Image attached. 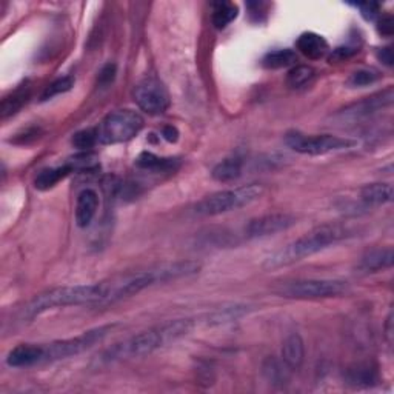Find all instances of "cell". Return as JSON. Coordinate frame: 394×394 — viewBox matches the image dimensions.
Returning <instances> with one entry per match:
<instances>
[{
  "mask_svg": "<svg viewBox=\"0 0 394 394\" xmlns=\"http://www.w3.org/2000/svg\"><path fill=\"white\" fill-rule=\"evenodd\" d=\"M316 76V71L308 65H298L294 67L288 74H286V84L290 88H303L307 86Z\"/></svg>",
  "mask_w": 394,
  "mask_h": 394,
  "instance_id": "28",
  "label": "cell"
},
{
  "mask_svg": "<svg viewBox=\"0 0 394 394\" xmlns=\"http://www.w3.org/2000/svg\"><path fill=\"white\" fill-rule=\"evenodd\" d=\"M361 199L368 207H381L393 201L391 184H371L365 185L361 190Z\"/></svg>",
  "mask_w": 394,
  "mask_h": 394,
  "instance_id": "19",
  "label": "cell"
},
{
  "mask_svg": "<svg viewBox=\"0 0 394 394\" xmlns=\"http://www.w3.org/2000/svg\"><path fill=\"white\" fill-rule=\"evenodd\" d=\"M43 362V345L23 344L13 348L6 357V364L13 368H25Z\"/></svg>",
  "mask_w": 394,
  "mask_h": 394,
  "instance_id": "16",
  "label": "cell"
},
{
  "mask_svg": "<svg viewBox=\"0 0 394 394\" xmlns=\"http://www.w3.org/2000/svg\"><path fill=\"white\" fill-rule=\"evenodd\" d=\"M194 324L190 319H177L167 322V324L151 328L148 331L133 336L123 342L113 345L110 350H106L102 356V361L114 362L122 359H130V357H142L151 354L159 350L169 342L186 336L193 330Z\"/></svg>",
  "mask_w": 394,
  "mask_h": 394,
  "instance_id": "3",
  "label": "cell"
},
{
  "mask_svg": "<svg viewBox=\"0 0 394 394\" xmlns=\"http://www.w3.org/2000/svg\"><path fill=\"white\" fill-rule=\"evenodd\" d=\"M378 59L382 62L383 65L387 67H393L394 64V55H393V48L391 47H383L378 51Z\"/></svg>",
  "mask_w": 394,
  "mask_h": 394,
  "instance_id": "37",
  "label": "cell"
},
{
  "mask_svg": "<svg viewBox=\"0 0 394 394\" xmlns=\"http://www.w3.org/2000/svg\"><path fill=\"white\" fill-rule=\"evenodd\" d=\"M378 381L379 371L373 362H357L345 370V382L353 388H368Z\"/></svg>",
  "mask_w": 394,
  "mask_h": 394,
  "instance_id": "13",
  "label": "cell"
},
{
  "mask_svg": "<svg viewBox=\"0 0 394 394\" xmlns=\"http://www.w3.org/2000/svg\"><path fill=\"white\" fill-rule=\"evenodd\" d=\"M113 328L114 325H103V327L85 331V333L76 337L56 340V342L43 345V362L67 359V357L84 353L89 350L91 347H94L96 344L101 342V340H103L106 336H108V333Z\"/></svg>",
  "mask_w": 394,
  "mask_h": 394,
  "instance_id": "9",
  "label": "cell"
},
{
  "mask_svg": "<svg viewBox=\"0 0 394 394\" xmlns=\"http://www.w3.org/2000/svg\"><path fill=\"white\" fill-rule=\"evenodd\" d=\"M136 165L142 169H147V171H153V173H171L179 167V160L159 157L153 153L145 151V153L139 154V157L136 159Z\"/></svg>",
  "mask_w": 394,
  "mask_h": 394,
  "instance_id": "20",
  "label": "cell"
},
{
  "mask_svg": "<svg viewBox=\"0 0 394 394\" xmlns=\"http://www.w3.org/2000/svg\"><path fill=\"white\" fill-rule=\"evenodd\" d=\"M73 86H74V79L73 77H71V76L60 77V79L55 80L52 84H50L47 88H45V91L42 94V101H50V98H52L55 96L64 94V93L69 91V89Z\"/></svg>",
  "mask_w": 394,
  "mask_h": 394,
  "instance_id": "31",
  "label": "cell"
},
{
  "mask_svg": "<svg viewBox=\"0 0 394 394\" xmlns=\"http://www.w3.org/2000/svg\"><path fill=\"white\" fill-rule=\"evenodd\" d=\"M162 137L168 142H177L179 131L176 127H173V125H167V127H164L162 130Z\"/></svg>",
  "mask_w": 394,
  "mask_h": 394,
  "instance_id": "38",
  "label": "cell"
},
{
  "mask_svg": "<svg viewBox=\"0 0 394 394\" xmlns=\"http://www.w3.org/2000/svg\"><path fill=\"white\" fill-rule=\"evenodd\" d=\"M290 371L291 370L286 366V364L282 359H276V357H266L262 365L265 379L273 385H283L285 382H288Z\"/></svg>",
  "mask_w": 394,
  "mask_h": 394,
  "instance_id": "24",
  "label": "cell"
},
{
  "mask_svg": "<svg viewBox=\"0 0 394 394\" xmlns=\"http://www.w3.org/2000/svg\"><path fill=\"white\" fill-rule=\"evenodd\" d=\"M105 299V283L94 285H74V286H60V288H52L45 291L25 307L26 317H35L42 313L71 307V305H84V303H102Z\"/></svg>",
  "mask_w": 394,
  "mask_h": 394,
  "instance_id": "4",
  "label": "cell"
},
{
  "mask_svg": "<svg viewBox=\"0 0 394 394\" xmlns=\"http://www.w3.org/2000/svg\"><path fill=\"white\" fill-rule=\"evenodd\" d=\"M298 62V55L293 50H276L270 51L262 59V65L268 69H281L293 67Z\"/></svg>",
  "mask_w": 394,
  "mask_h": 394,
  "instance_id": "25",
  "label": "cell"
},
{
  "mask_svg": "<svg viewBox=\"0 0 394 394\" xmlns=\"http://www.w3.org/2000/svg\"><path fill=\"white\" fill-rule=\"evenodd\" d=\"M378 31H379V34L385 35V38H391L394 33V19L391 14H385V16H382V19H379Z\"/></svg>",
  "mask_w": 394,
  "mask_h": 394,
  "instance_id": "33",
  "label": "cell"
},
{
  "mask_svg": "<svg viewBox=\"0 0 394 394\" xmlns=\"http://www.w3.org/2000/svg\"><path fill=\"white\" fill-rule=\"evenodd\" d=\"M242 169H244V160L240 157H228L214 167L211 174L218 182H232L240 177Z\"/></svg>",
  "mask_w": 394,
  "mask_h": 394,
  "instance_id": "22",
  "label": "cell"
},
{
  "mask_svg": "<svg viewBox=\"0 0 394 394\" xmlns=\"http://www.w3.org/2000/svg\"><path fill=\"white\" fill-rule=\"evenodd\" d=\"M394 261V253L393 248H376L371 252L365 253L361 261L356 265V273L357 274H373L378 273L385 268H391Z\"/></svg>",
  "mask_w": 394,
  "mask_h": 394,
  "instance_id": "14",
  "label": "cell"
},
{
  "mask_svg": "<svg viewBox=\"0 0 394 394\" xmlns=\"http://www.w3.org/2000/svg\"><path fill=\"white\" fill-rule=\"evenodd\" d=\"M98 208V194L93 188H85L79 193L76 202V223L80 228L89 227Z\"/></svg>",
  "mask_w": 394,
  "mask_h": 394,
  "instance_id": "15",
  "label": "cell"
},
{
  "mask_svg": "<svg viewBox=\"0 0 394 394\" xmlns=\"http://www.w3.org/2000/svg\"><path fill=\"white\" fill-rule=\"evenodd\" d=\"M393 101H394V89L393 86H388L381 93H376L370 97H365L361 102L347 106L345 110L339 113V116H342L344 119H351V120L366 118V116H370L376 111H381L382 108L391 106Z\"/></svg>",
  "mask_w": 394,
  "mask_h": 394,
  "instance_id": "12",
  "label": "cell"
},
{
  "mask_svg": "<svg viewBox=\"0 0 394 394\" xmlns=\"http://www.w3.org/2000/svg\"><path fill=\"white\" fill-rule=\"evenodd\" d=\"M237 14H239V8L235 4L220 2L214 5L211 21L218 30H223L236 19Z\"/></svg>",
  "mask_w": 394,
  "mask_h": 394,
  "instance_id": "26",
  "label": "cell"
},
{
  "mask_svg": "<svg viewBox=\"0 0 394 394\" xmlns=\"http://www.w3.org/2000/svg\"><path fill=\"white\" fill-rule=\"evenodd\" d=\"M298 223L293 214L288 213H273L265 214V216L252 219L245 227V235L249 239H259V237H268L290 230Z\"/></svg>",
  "mask_w": 394,
  "mask_h": 394,
  "instance_id": "11",
  "label": "cell"
},
{
  "mask_svg": "<svg viewBox=\"0 0 394 394\" xmlns=\"http://www.w3.org/2000/svg\"><path fill=\"white\" fill-rule=\"evenodd\" d=\"M379 79H381V74L376 69H357L347 79V86H350V88L368 86L374 82H378Z\"/></svg>",
  "mask_w": 394,
  "mask_h": 394,
  "instance_id": "29",
  "label": "cell"
},
{
  "mask_svg": "<svg viewBox=\"0 0 394 394\" xmlns=\"http://www.w3.org/2000/svg\"><path fill=\"white\" fill-rule=\"evenodd\" d=\"M134 102L137 103L142 111L147 114L157 116L164 114L169 108L168 89L160 79L148 76L142 79L134 88Z\"/></svg>",
  "mask_w": 394,
  "mask_h": 394,
  "instance_id": "10",
  "label": "cell"
},
{
  "mask_svg": "<svg viewBox=\"0 0 394 394\" xmlns=\"http://www.w3.org/2000/svg\"><path fill=\"white\" fill-rule=\"evenodd\" d=\"M356 52H357V50H354L351 47H340L331 52L328 60H330V64H333V62H342L345 59H350L351 56H354Z\"/></svg>",
  "mask_w": 394,
  "mask_h": 394,
  "instance_id": "34",
  "label": "cell"
},
{
  "mask_svg": "<svg viewBox=\"0 0 394 394\" xmlns=\"http://www.w3.org/2000/svg\"><path fill=\"white\" fill-rule=\"evenodd\" d=\"M71 173H73V168H71L68 164H65L64 167L43 169V171H40L38 174V177H35L34 186L40 191L51 190L52 186H56L62 181V179H65Z\"/></svg>",
  "mask_w": 394,
  "mask_h": 394,
  "instance_id": "23",
  "label": "cell"
},
{
  "mask_svg": "<svg viewBox=\"0 0 394 394\" xmlns=\"http://www.w3.org/2000/svg\"><path fill=\"white\" fill-rule=\"evenodd\" d=\"M114 76H116V65L114 64L105 65L101 71V74H98V84H101L102 86L110 85L114 80Z\"/></svg>",
  "mask_w": 394,
  "mask_h": 394,
  "instance_id": "36",
  "label": "cell"
},
{
  "mask_svg": "<svg viewBox=\"0 0 394 394\" xmlns=\"http://www.w3.org/2000/svg\"><path fill=\"white\" fill-rule=\"evenodd\" d=\"M348 291V283L336 279H302L281 283L276 293L288 299H327Z\"/></svg>",
  "mask_w": 394,
  "mask_h": 394,
  "instance_id": "8",
  "label": "cell"
},
{
  "mask_svg": "<svg viewBox=\"0 0 394 394\" xmlns=\"http://www.w3.org/2000/svg\"><path fill=\"white\" fill-rule=\"evenodd\" d=\"M285 145L291 148L296 153L310 154V156H322L334 151H342L353 148L357 142L353 139L333 136V134H303L300 131H288L285 134Z\"/></svg>",
  "mask_w": 394,
  "mask_h": 394,
  "instance_id": "7",
  "label": "cell"
},
{
  "mask_svg": "<svg viewBox=\"0 0 394 394\" xmlns=\"http://www.w3.org/2000/svg\"><path fill=\"white\" fill-rule=\"evenodd\" d=\"M385 336H387L388 344H393V313H390L387 317V324H385Z\"/></svg>",
  "mask_w": 394,
  "mask_h": 394,
  "instance_id": "39",
  "label": "cell"
},
{
  "mask_svg": "<svg viewBox=\"0 0 394 394\" xmlns=\"http://www.w3.org/2000/svg\"><path fill=\"white\" fill-rule=\"evenodd\" d=\"M296 48L305 57L311 60H317L325 57L330 51L328 42L316 33H303L296 40Z\"/></svg>",
  "mask_w": 394,
  "mask_h": 394,
  "instance_id": "17",
  "label": "cell"
},
{
  "mask_svg": "<svg viewBox=\"0 0 394 394\" xmlns=\"http://www.w3.org/2000/svg\"><path fill=\"white\" fill-rule=\"evenodd\" d=\"M31 94V89L28 85H21L11 94H8L2 105H0V114H2V119H8L10 116H14L16 113H19L22 110V106L28 102Z\"/></svg>",
  "mask_w": 394,
  "mask_h": 394,
  "instance_id": "21",
  "label": "cell"
},
{
  "mask_svg": "<svg viewBox=\"0 0 394 394\" xmlns=\"http://www.w3.org/2000/svg\"><path fill=\"white\" fill-rule=\"evenodd\" d=\"M350 236L351 230L339 225V223H328V225L317 227L299 239L293 240L286 247L277 249L271 256H268L264 262V268L265 270H276V268L293 265L313 254L324 252L325 248L333 247Z\"/></svg>",
  "mask_w": 394,
  "mask_h": 394,
  "instance_id": "2",
  "label": "cell"
},
{
  "mask_svg": "<svg viewBox=\"0 0 394 394\" xmlns=\"http://www.w3.org/2000/svg\"><path fill=\"white\" fill-rule=\"evenodd\" d=\"M305 357V345L298 333H293L283 340L282 345V356L281 359L286 364V366L293 370H299Z\"/></svg>",
  "mask_w": 394,
  "mask_h": 394,
  "instance_id": "18",
  "label": "cell"
},
{
  "mask_svg": "<svg viewBox=\"0 0 394 394\" xmlns=\"http://www.w3.org/2000/svg\"><path fill=\"white\" fill-rule=\"evenodd\" d=\"M264 193L265 188L261 184H249L232 188V190L219 191L197 202L194 213L199 216H219V214L247 207V205L256 202L259 197H262Z\"/></svg>",
  "mask_w": 394,
  "mask_h": 394,
  "instance_id": "5",
  "label": "cell"
},
{
  "mask_svg": "<svg viewBox=\"0 0 394 394\" xmlns=\"http://www.w3.org/2000/svg\"><path fill=\"white\" fill-rule=\"evenodd\" d=\"M143 128V118L133 110H118L106 114L96 128L102 145H116L136 137Z\"/></svg>",
  "mask_w": 394,
  "mask_h": 394,
  "instance_id": "6",
  "label": "cell"
},
{
  "mask_svg": "<svg viewBox=\"0 0 394 394\" xmlns=\"http://www.w3.org/2000/svg\"><path fill=\"white\" fill-rule=\"evenodd\" d=\"M96 143H98L97 140V131L96 128H89V130H82V131H79L76 133L74 136H73V145L79 150H89V148H93Z\"/></svg>",
  "mask_w": 394,
  "mask_h": 394,
  "instance_id": "32",
  "label": "cell"
},
{
  "mask_svg": "<svg viewBox=\"0 0 394 394\" xmlns=\"http://www.w3.org/2000/svg\"><path fill=\"white\" fill-rule=\"evenodd\" d=\"M67 164L73 168V171H96L98 168V157L91 153H84L69 159Z\"/></svg>",
  "mask_w": 394,
  "mask_h": 394,
  "instance_id": "30",
  "label": "cell"
},
{
  "mask_svg": "<svg viewBox=\"0 0 394 394\" xmlns=\"http://www.w3.org/2000/svg\"><path fill=\"white\" fill-rule=\"evenodd\" d=\"M357 6H359V10H361L362 16L365 17L366 21H373V19H376V16L379 14V10H381L379 4H373V2L359 4Z\"/></svg>",
  "mask_w": 394,
  "mask_h": 394,
  "instance_id": "35",
  "label": "cell"
},
{
  "mask_svg": "<svg viewBox=\"0 0 394 394\" xmlns=\"http://www.w3.org/2000/svg\"><path fill=\"white\" fill-rule=\"evenodd\" d=\"M249 311V307L247 305H231V307H223L219 308L208 316V324L210 325H222L228 324V322L237 320L240 317H244L247 313Z\"/></svg>",
  "mask_w": 394,
  "mask_h": 394,
  "instance_id": "27",
  "label": "cell"
},
{
  "mask_svg": "<svg viewBox=\"0 0 394 394\" xmlns=\"http://www.w3.org/2000/svg\"><path fill=\"white\" fill-rule=\"evenodd\" d=\"M199 271H201L199 262L182 261L174 264L157 265L145 271L113 277L111 281L103 282L105 299L102 300V303H113L116 300H120L123 298H130V296L137 294L154 283L168 282L173 279H179V277H188V276L197 274Z\"/></svg>",
  "mask_w": 394,
  "mask_h": 394,
  "instance_id": "1",
  "label": "cell"
}]
</instances>
